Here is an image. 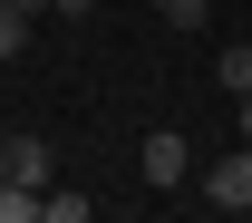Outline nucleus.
<instances>
[{
    "mask_svg": "<svg viewBox=\"0 0 252 223\" xmlns=\"http://www.w3.org/2000/svg\"><path fill=\"white\" fill-rule=\"evenodd\" d=\"M0 175H10V185H30V194H49V185H59L49 136H10V146H0Z\"/></svg>",
    "mask_w": 252,
    "mask_h": 223,
    "instance_id": "obj_1",
    "label": "nucleus"
},
{
    "mask_svg": "<svg viewBox=\"0 0 252 223\" xmlns=\"http://www.w3.org/2000/svg\"><path fill=\"white\" fill-rule=\"evenodd\" d=\"M185 165H194V146H185L175 127H156V136H146V185H185Z\"/></svg>",
    "mask_w": 252,
    "mask_h": 223,
    "instance_id": "obj_2",
    "label": "nucleus"
},
{
    "mask_svg": "<svg viewBox=\"0 0 252 223\" xmlns=\"http://www.w3.org/2000/svg\"><path fill=\"white\" fill-rule=\"evenodd\" d=\"M204 194H214L223 214H252V156H223L214 175H204Z\"/></svg>",
    "mask_w": 252,
    "mask_h": 223,
    "instance_id": "obj_3",
    "label": "nucleus"
},
{
    "mask_svg": "<svg viewBox=\"0 0 252 223\" xmlns=\"http://www.w3.org/2000/svg\"><path fill=\"white\" fill-rule=\"evenodd\" d=\"M39 223H88V194H78V185H68V194L49 185V194H39Z\"/></svg>",
    "mask_w": 252,
    "mask_h": 223,
    "instance_id": "obj_4",
    "label": "nucleus"
},
{
    "mask_svg": "<svg viewBox=\"0 0 252 223\" xmlns=\"http://www.w3.org/2000/svg\"><path fill=\"white\" fill-rule=\"evenodd\" d=\"M0 223H39V194H30V185H10V175H0Z\"/></svg>",
    "mask_w": 252,
    "mask_h": 223,
    "instance_id": "obj_5",
    "label": "nucleus"
},
{
    "mask_svg": "<svg viewBox=\"0 0 252 223\" xmlns=\"http://www.w3.org/2000/svg\"><path fill=\"white\" fill-rule=\"evenodd\" d=\"M223 97H252V49H223Z\"/></svg>",
    "mask_w": 252,
    "mask_h": 223,
    "instance_id": "obj_6",
    "label": "nucleus"
},
{
    "mask_svg": "<svg viewBox=\"0 0 252 223\" xmlns=\"http://www.w3.org/2000/svg\"><path fill=\"white\" fill-rule=\"evenodd\" d=\"M30 49V10H0V59H20Z\"/></svg>",
    "mask_w": 252,
    "mask_h": 223,
    "instance_id": "obj_7",
    "label": "nucleus"
},
{
    "mask_svg": "<svg viewBox=\"0 0 252 223\" xmlns=\"http://www.w3.org/2000/svg\"><path fill=\"white\" fill-rule=\"evenodd\" d=\"M165 20H175V30H194V20H204V10H214V0H156Z\"/></svg>",
    "mask_w": 252,
    "mask_h": 223,
    "instance_id": "obj_8",
    "label": "nucleus"
},
{
    "mask_svg": "<svg viewBox=\"0 0 252 223\" xmlns=\"http://www.w3.org/2000/svg\"><path fill=\"white\" fill-rule=\"evenodd\" d=\"M49 10H59V20H88V10H97V0H49Z\"/></svg>",
    "mask_w": 252,
    "mask_h": 223,
    "instance_id": "obj_9",
    "label": "nucleus"
},
{
    "mask_svg": "<svg viewBox=\"0 0 252 223\" xmlns=\"http://www.w3.org/2000/svg\"><path fill=\"white\" fill-rule=\"evenodd\" d=\"M0 10H30V20H39V10H49V0H0Z\"/></svg>",
    "mask_w": 252,
    "mask_h": 223,
    "instance_id": "obj_10",
    "label": "nucleus"
},
{
    "mask_svg": "<svg viewBox=\"0 0 252 223\" xmlns=\"http://www.w3.org/2000/svg\"><path fill=\"white\" fill-rule=\"evenodd\" d=\"M243 136H252V97H243Z\"/></svg>",
    "mask_w": 252,
    "mask_h": 223,
    "instance_id": "obj_11",
    "label": "nucleus"
}]
</instances>
